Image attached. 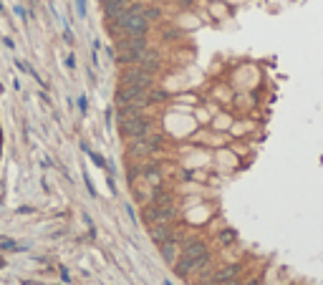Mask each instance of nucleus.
Returning a JSON list of instances; mask_svg holds the SVG:
<instances>
[{"mask_svg": "<svg viewBox=\"0 0 323 285\" xmlns=\"http://www.w3.org/2000/svg\"><path fill=\"white\" fill-rule=\"evenodd\" d=\"M109 28L116 36H146L149 31V18H146V5L144 3H132L119 18L109 20Z\"/></svg>", "mask_w": 323, "mask_h": 285, "instance_id": "f257e3e1", "label": "nucleus"}, {"mask_svg": "<svg viewBox=\"0 0 323 285\" xmlns=\"http://www.w3.org/2000/svg\"><path fill=\"white\" fill-rule=\"evenodd\" d=\"M152 126H154V121L149 116H144V114H134L129 119H119V129H121V134L126 139H137V137L152 134Z\"/></svg>", "mask_w": 323, "mask_h": 285, "instance_id": "f03ea898", "label": "nucleus"}, {"mask_svg": "<svg viewBox=\"0 0 323 285\" xmlns=\"http://www.w3.org/2000/svg\"><path fill=\"white\" fill-rule=\"evenodd\" d=\"M144 222L152 227V225H159V222H172L177 217V205L172 202V205H157L152 202L149 207H144Z\"/></svg>", "mask_w": 323, "mask_h": 285, "instance_id": "7ed1b4c3", "label": "nucleus"}, {"mask_svg": "<svg viewBox=\"0 0 323 285\" xmlns=\"http://www.w3.org/2000/svg\"><path fill=\"white\" fill-rule=\"evenodd\" d=\"M121 86H137V89H152V83H154V73H149L144 69H124L121 71Z\"/></svg>", "mask_w": 323, "mask_h": 285, "instance_id": "20e7f679", "label": "nucleus"}, {"mask_svg": "<svg viewBox=\"0 0 323 285\" xmlns=\"http://www.w3.org/2000/svg\"><path fill=\"white\" fill-rule=\"evenodd\" d=\"M159 146H162V137H157V134L137 137L132 144H129V154L132 157H146V154H154Z\"/></svg>", "mask_w": 323, "mask_h": 285, "instance_id": "39448f33", "label": "nucleus"}, {"mask_svg": "<svg viewBox=\"0 0 323 285\" xmlns=\"http://www.w3.org/2000/svg\"><path fill=\"white\" fill-rule=\"evenodd\" d=\"M240 273H243L240 262H230V265H225V268H220V270H212V273L207 275V280H205V283H197V285H222V283H227V280H232V278H238Z\"/></svg>", "mask_w": 323, "mask_h": 285, "instance_id": "423d86ee", "label": "nucleus"}, {"mask_svg": "<svg viewBox=\"0 0 323 285\" xmlns=\"http://www.w3.org/2000/svg\"><path fill=\"white\" fill-rule=\"evenodd\" d=\"M159 255H162V260L167 262V265L175 268V262H177L179 255H182V245L177 243V237H175V240H167V243H162V245H159Z\"/></svg>", "mask_w": 323, "mask_h": 285, "instance_id": "0eeeda50", "label": "nucleus"}, {"mask_svg": "<svg viewBox=\"0 0 323 285\" xmlns=\"http://www.w3.org/2000/svg\"><path fill=\"white\" fill-rule=\"evenodd\" d=\"M124 51H146V36H124L116 40V53Z\"/></svg>", "mask_w": 323, "mask_h": 285, "instance_id": "6e6552de", "label": "nucleus"}, {"mask_svg": "<svg viewBox=\"0 0 323 285\" xmlns=\"http://www.w3.org/2000/svg\"><path fill=\"white\" fill-rule=\"evenodd\" d=\"M207 252L210 250H207V245L202 243L200 237H187L184 243H182V255L179 257H202Z\"/></svg>", "mask_w": 323, "mask_h": 285, "instance_id": "1a4fd4ad", "label": "nucleus"}, {"mask_svg": "<svg viewBox=\"0 0 323 285\" xmlns=\"http://www.w3.org/2000/svg\"><path fill=\"white\" fill-rule=\"evenodd\" d=\"M177 237V227L172 222H159V225H152V240L157 245L167 243V240H175Z\"/></svg>", "mask_w": 323, "mask_h": 285, "instance_id": "9d476101", "label": "nucleus"}, {"mask_svg": "<svg viewBox=\"0 0 323 285\" xmlns=\"http://www.w3.org/2000/svg\"><path fill=\"white\" fill-rule=\"evenodd\" d=\"M129 5H132V0H101V8H104V15L109 18V20H114V18H119Z\"/></svg>", "mask_w": 323, "mask_h": 285, "instance_id": "9b49d317", "label": "nucleus"}, {"mask_svg": "<svg viewBox=\"0 0 323 285\" xmlns=\"http://www.w3.org/2000/svg\"><path fill=\"white\" fill-rule=\"evenodd\" d=\"M139 69H144V71H149V73H154L157 69H159V53H154V51H144L142 53V58H139Z\"/></svg>", "mask_w": 323, "mask_h": 285, "instance_id": "f8f14e48", "label": "nucleus"}, {"mask_svg": "<svg viewBox=\"0 0 323 285\" xmlns=\"http://www.w3.org/2000/svg\"><path fill=\"white\" fill-rule=\"evenodd\" d=\"M142 174L152 182V184H159V179H162V172H159V167H154V164H146V167H142Z\"/></svg>", "mask_w": 323, "mask_h": 285, "instance_id": "ddd939ff", "label": "nucleus"}, {"mask_svg": "<svg viewBox=\"0 0 323 285\" xmlns=\"http://www.w3.org/2000/svg\"><path fill=\"white\" fill-rule=\"evenodd\" d=\"M217 243H220L222 248H230V245L238 243V235H235V230H222V232L217 235Z\"/></svg>", "mask_w": 323, "mask_h": 285, "instance_id": "4468645a", "label": "nucleus"}, {"mask_svg": "<svg viewBox=\"0 0 323 285\" xmlns=\"http://www.w3.org/2000/svg\"><path fill=\"white\" fill-rule=\"evenodd\" d=\"M152 202H157V205H172V192H167V189H159V187H154Z\"/></svg>", "mask_w": 323, "mask_h": 285, "instance_id": "2eb2a0df", "label": "nucleus"}, {"mask_svg": "<svg viewBox=\"0 0 323 285\" xmlns=\"http://www.w3.org/2000/svg\"><path fill=\"white\" fill-rule=\"evenodd\" d=\"M159 15H162L159 8H149V5H146V18H149V20H154V18H159Z\"/></svg>", "mask_w": 323, "mask_h": 285, "instance_id": "dca6fc26", "label": "nucleus"}, {"mask_svg": "<svg viewBox=\"0 0 323 285\" xmlns=\"http://www.w3.org/2000/svg\"><path fill=\"white\" fill-rule=\"evenodd\" d=\"M222 285H243V278L238 275V278H232V280H227V283H222Z\"/></svg>", "mask_w": 323, "mask_h": 285, "instance_id": "f3484780", "label": "nucleus"}, {"mask_svg": "<svg viewBox=\"0 0 323 285\" xmlns=\"http://www.w3.org/2000/svg\"><path fill=\"white\" fill-rule=\"evenodd\" d=\"M91 159H94V162H96L99 167H106V162H104V159H101L99 154H94V151H91Z\"/></svg>", "mask_w": 323, "mask_h": 285, "instance_id": "a211bd4d", "label": "nucleus"}, {"mask_svg": "<svg viewBox=\"0 0 323 285\" xmlns=\"http://www.w3.org/2000/svg\"><path fill=\"white\" fill-rule=\"evenodd\" d=\"M76 5H78V13L83 15L86 13V0H76Z\"/></svg>", "mask_w": 323, "mask_h": 285, "instance_id": "6ab92c4d", "label": "nucleus"}, {"mask_svg": "<svg viewBox=\"0 0 323 285\" xmlns=\"http://www.w3.org/2000/svg\"><path fill=\"white\" fill-rule=\"evenodd\" d=\"M78 108H81V111H86V99H83V96L78 99Z\"/></svg>", "mask_w": 323, "mask_h": 285, "instance_id": "aec40b11", "label": "nucleus"}, {"mask_svg": "<svg viewBox=\"0 0 323 285\" xmlns=\"http://www.w3.org/2000/svg\"><path fill=\"white\" fill-rule=\"evenodd\" d=\"M248 285H260V278H252V280H250Z\"/></svg>", "mask_w": 323, "mask_h": 285, "instance_id": "412c9836", "label": "nucleus"}, {"mask_svg": "<svg viewBox=\"0 0 323 285\" xmlns=\"http://www.w3.org/2000/svg\"><path fill=\"white\" fill-rule=\"evenodd\" d=\"M164 285H172V283H169V280H167V283H164Z\"/></svg>", "mask_w": 323, "mask_h": 285, "instance_id": "4be33fe9", "label": "nucleus"}]
</instances>
